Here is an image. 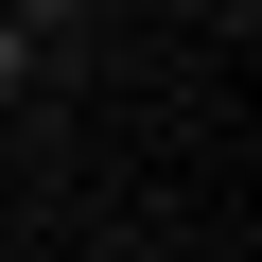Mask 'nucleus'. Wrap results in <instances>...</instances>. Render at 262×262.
I'll list each match as a JSON object with an SVG mask.
<instances>
[{"label":"nucleus","mask_w":262,"mask_h":262,"mask_svg":"<svg viewBox=\"0 0 262 262\" xmlns=\"http://www.w3.org/2000/svg\"><path fill=\"white\" fill-rule=\"evenodd\" d=\"M35 70H53V35H35V18H18V0H0V105H18V88H35Z\"/></svg>","instance_id":"f257e3e1"},{"label":"nucleus","mask_w":262,"mask_h":262,"mask_svg":"<svg viewBox=\"0 0 262 262\" xmlns=\"http://www.w3.org/2000/svg\"><path fill=\"white\" fill-rule=\"evenodd\" d=\"M18 18H35V35H88V18H105V0H18Z\"/></svg>","instance_id":"f03ea898"}]
</instances>
